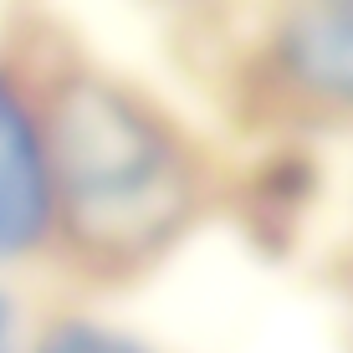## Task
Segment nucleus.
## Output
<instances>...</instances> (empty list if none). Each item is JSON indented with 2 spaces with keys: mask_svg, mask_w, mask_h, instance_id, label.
Instances as JSON below:
<instances>
[{
  "mask_svg": "<svg viewBox=\"0 0 353 353\" xmlns=\"http://www.w3.org/2000/svg\"><path fill=\"white\" fill-rule=\"evenodd\" d=\"M46 169L67 194L72 230L97 251H154L190 210L179 154L103 82H77L57 97Z\"/></svg>",
  "mask_w": 353,
  "mask_h": 353,
  "instance_id": "1",
  "label": "nucleus"
},
{
  "mask_svg": "<svg viewBox=\"0 0 353 353\" xmlns=\"http://www.w3.org/2000/svg\"><path fill=\"white\" fill-rule=\"evenodd\" d=\"M52 221V169L36 118L0 77V256H21Z\"/></svg>",
  "mask_w": 353,
  "mask_h": 353,
  "instance_id": "2",
  "label": "nucleus"
},
{
  "mask_svg": "<svg viewBox=\"0 0 353 353\" xmlns=\"http://www.w3.org/2000/svg\"><path fill=\"white\" fill-rule=\"evenodd\" d=\"M282 62L307 92L353 108V0H307L287 16Z\"/></svg>",
  "mask_w": 353,
  "mask_h": 353,
  "instance_id": "3",
  "label": "nucleus"
},
{
  "mask_svg": "<svg viewBox=\"0 0 353 353\" xmlns=\"http://www.w3.org/2000/svg\"><path fill=\"white\" fill-rule=\"evenodd\" d=\"M36 353H143V348L128 343V338H118V333H108V327L67 323V327H57V333L46 338Z\"/></svg>",
  "mask_w": 353,
  "mask_h": 353,
  "instance_id": "4",
  "label": "nucleus"
},
{
  "mask_svg": "<svg viewBox=\"0 0 353 353\" xmlns=\"http://www.w3.org/2000/svg\"><path fill=\"white\" fill-rule=\"evenodd\" d=\"M10 327H16V312H10V302L0 297V353H10Z\"/></svg>",
  "mask_w": 353,
  "mask_h": 353,
  "instance_id": "5",
  "label": "nucleus"
}]
</instances>
